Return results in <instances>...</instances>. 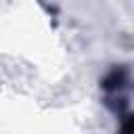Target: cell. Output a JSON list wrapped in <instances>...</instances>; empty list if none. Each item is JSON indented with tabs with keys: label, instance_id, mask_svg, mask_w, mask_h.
<instances>
[{
	"label": "cell",
	"instance_id": "obj_2",
	"mask_svg": "<svg viewBox=\"0 0 134 134\" xmlns=\"http://www.w3.org/2000/svg\"><path fill=\"white\" fill-rule=\"evenodd\" d=\"M115 134H134V111H126L124 115H119Z\"/></svg>",
	"mask_w": 134,
	"mask_h": 134
},
{
	"label": "cell",
	"instance_id": "obj_1",
	"mask_svg": "<svg viewBox=\"0 0 134 134\" xmlns=\"http://www.w3.org/2000/svg\"><path fill=\"white\" fill-rule=\"evenodd\" d=\"M100 90H103V105L115 113L124 115L130 105V92L134 90V75L128 65H113L105 71L100 77Z\"/></svg>",
	"mask_w": 134,
	"mask_h": 134
}]
</instances>
